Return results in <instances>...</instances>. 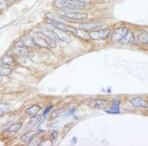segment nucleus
I'll return each mask as SVG.
<instances>
[{
  "label": "nucleus",
  "mask_w": 148,
  "mask_h": 146,
  "mask_svg": "<svg viewBox=\"0 0 148 146\" xmlns=\"http://www.w3.org/2000/svg\"><path fill=\"white\" fill-rule=\"evenodd\" d=\"M84 3L73 0H54V5L59 9L82 10L86 7Z\"/></svg>",
  "instance_id": "f257e3e1"
},
{
  "label": "nucleus",
  "mask_w": 148,
  "mask_h": 146,
  "mask_svg": "<svg viewBox=\"0 0 148 146\" xmlns=\"http://www.w3.org/2000/svg\"><path fill=\"white\" fill-rule=\"evenodd\" d=\"M110 29H105L98 31H93L89 33L91 39L96 40H103L108 38L111 33Z\"/></svg>",
  "instance_id": "f03ea898"
},
{
  "label": "nucleus",
  "mask_w": 148,
  "mask_h": 146,
  "mask_svg": "<svg viewBox=\"0 0 148 146\" xmlns=\"http://www.w3.org/2000/svg\"><path fill=\"white\" fill-rule=\"evenodd\" d=\"M59 15L62 17L72 19L73 20H85L88 18V14L85 13H76L70 12H61L59 13Z\"/></svg>",
  "instance_id": "7ed1b4c3"
},
{
  "label": "nucleus",
  "mask_w": 148,
  "mask_h": 146,
  "mask_svg": "<svg viewBox=\"0 0 148 146\" xmlns=\"http://www.w3.org/2000/svg\"><path fill=\"white\" fill-rule=\"evenodd\" d=\"M110 105V101L106 99H96L91 101L89 107L97 109H105Z\"/></svg>",
  "instance_id": "20e7f679"
},
{
  "label": "nucleus",
  "mask_w": 148,
  "mask_h": 146,
  "mask_svg": "<svg viewBox=\"0 0 148 146\" xmlns=\"http://www.w3.org/2000/svg\"><path fill=\"white\" fill-rule=\"evenodd\" d=\"M128 32V29L126 27L119 28L114 31L112 35L111 36V40L113 42L119 41Z\"/></svg>",
  "instance_id": "39448f33"
},
{
  "label": "nucleus",
  "mask_w": 148,
  "mask_h": 146,
  "mask_svg": "<svg viewBox=\"0 0 148 146\" xmlns=\"http://www.w3.org/2000/svg\"><path fill=\"white\" fill-rule=\"evenodd\" d=\"M46 22L54 26V27H56L57 29L63 31L65 32H72L73 30L74 29L73 27L67 25L66 24L62 23L59 21H57L56 20H53L51 19H47L46 21Z\"/></svg>",
  "instance_id": "423d86ee"
},
{
  "label": "nucleus",
  "mask_w": 148,
  "mask_h": 146,
  "mask_svg": "<svg viewBox=\"0 0 148 146\" xmlns=\"http://www.w3.org/2000/svg\"><path fill=\"white\" fill-rule=\"evenodd\" d=\"M104 23L101 21H95V22H88L82 23L79 25L80 28L84 30H93L102 27Z\"/></svg>",
  "instance_id": "0eeeda50"
},
{
  "label": "nucleus",
  "mask_w": 148,
  "mask_h": 146,
  "mask_svg": "<svg viewBox=\"0 0 148 146\" xmlns=\"http://www.w3.org/2000/svg\"><path fill=\"white\" fill-rule=\"evenodd\" d=\"M130 102L135 107L148 108V101L142 97H135L131 99Z\"/></svg>",
  "instance_id": "6e6552de"
},
{
  "label": "nucleus",
  "mask_w": 148,
  "mask_h": 146,
  "mask_svg": "<svg viewBox=\"0 0 148 146\" xmlns=\"http://www.w3.org/2000/svg\"><path fill=\"white\" fill-rule=\"evenodd\" d=\"M71 33H72L75 35H76L77 37L82 39L83 40H89L91 38L89 35V33L82 29H77L74 28Z\"/></svg>",
  "instance_id": "1a4fd4ad"
},
{
  "label": "nucleus",
  "mask_w": 148,
  "mask_h": 146,
  "mask_svg": "<svg viewBox=\"0 0 148 146\" xmlns=\"http://www.w3.org/2000/svg\"><path fill=\"white\" fill-rule=\"evenodd\" d=\"M120 101L118 99H113L111 109L106 110L105 112L111 114H118L120 113Z\"/></svg>",
  "instance_id": "9d476101"
},
{
  "label": "nucleus",
  "mask_w": 148,
  "mask_h": 146,
  "mask_svg": "<svg viewBox=\"0 0 148 146\" xmlns=\"http://www.w3.org/2000/svg\"><path fill=\"white\" fill-rule=\"evenodd\" d=\"M135 40L134 35L131 31L127 32V34L119 41L121 44H128L134 42Z\"/></svg>",
  "instance_id": "9b49d317"
},
{
  "label": "nucleus",
  "mask_w": 148,
  "mask_h": 146,
  "mask_svg": "<svg viewBox=\"0 0 148 146\" xmlns=\"http://www.w3.org/2000/svg\"><path fill=\"white\" fill-rule=\"evenodd\" d=\"M54 32L57 35L59 39H60L63 41L67 43H69L71 41V37L66 33V32L57 29L54 31Z\"/></svg>",
  "instance_id": "f8f14e48"
},
{
  "label": "nucleus",
  "mask_w": 148,
  "mask_h": 146,
  "mask_svg": "<svg viewBox=\"0 0 148 146\" xmlns=\"http://www.w3.org/2000/svg\"><path fill=\"white\" fill-rule=\"evenodd\" d=\"M40 34H42L43 35H45L46 37H48L49 39L54 41L59 39L57 35L54 32L49 29H43L40 32Z\"/></svg>",
  "instance_id": "ddd939ff"
},
{
  "label": "nucleus",
  "mask_w": 148,
  "mask_h": 146,
  "mask_svg": "<svg viewBox=\"0 0 148 146\" xmlns=\"http://www.w3.org/2000/svg\"><path fill=\"white\" fill-rule=\"evenodd\" d=\"M36 132L34 131H30L26 133L25 134L23 135L20 137V141L23 143H29L31 140L32 139L33 136L36 134Z\"/></svg>",
  "instance_id": "4468645a"
},
{
  "label": "nucleus",
  "mask_w": 148,
  "mask_h": 146,
  "mask_svg": "<svg viewBox=\"0 0 148 146\" xmlns=\"http://www.w3.org/2000/svg\"><path fill=\"white\" fill-rule=\"evenodd\" d=\"M33 40L35 44L38 46L42 48H48L49 47V42L47 40L40 37H35Z\"/></svg>",
  "instance_id": "2eb2a0df"
},
{
  "label": "nucleus",
  "mask_w": 148,
  "mask_h": 146,
  "mask_svg": "<svg viewBox=\"0 0 148 146\" xmlns=\"http://www.w3.org/2000/svg\"><path fill=\"white\" fill-rule=\"evenodd\" d=\"M40 106L36 105H34L31 106L30 107L26 109L25 113L27 114L30 115L32 116H35L38 113L39 111H40Z\"/></svg>",
  "instance_id": "dca6fc26"
},
{
  "label": "nucleus",
  "mask_w": 148,
  "mask_h": 146,
  "mask_svg": "<svg viewBox=\"0 0 148 146\" xmlns=\"http://www.w3.org/2000/svg\"><path fill=\"white\" fill-rule=\"evenodd\" d=\"M138 39L142 43L148 44V33L145 31H141L137 35Z\"/></svg>",
  "instance_id": "f3484780"
},
{
  "label": "nucleus",
  "mask_w": 148,
  "mask_h": 146,
  "mask_svg": "<svg viewBox=\"0 0 148 146\" xmlns=\"http://www.w3.org/2000/svg\"><path fill=\"white\" fill-rule=\"evenodd\" d=\"M14 54L17 56L24 55L28 53V50L26 47L24 46H16L13 50Z\"/></svg>",
  "instance_id": "a211bd4d"
},
{
  "label": "nucleus",
  "mask_w": 148,
  "mask_h": 146,
  "mask_svg": "<svg viewBox=\"0 0 148 146\" xmlns=\"http://www.w3.org/2000/svg\"><path fill=\"white\" fill-rule=\"evenodd\" d=\"M66 109L63 108L60 109H56L51 113V118H56L62 116L65 113Z\"/></svg>",
  "instance_id": "6ab92c4d"
},
{
  "label": "nucleus",
  "mask_w": 148,
  "mask_h": 146,
  "mask_svg": "<svg viewBox=\"0 0 148 146\" xmlns=\"http://www.w3.org/2000/svg\"><path fill=\"white\" fill-rule=\"evenodd\" d=\"M12 70L10 67H4L0 66V75L7 76L11 75Z\"/></svg>",
  "instance_id": "aec40b11"
},
{
  "label": "nucleus",
  "mask_w": 148,
  "mask_h": 146,
  "mask_svg": "<svg viewBox=\"0 0 148 146\" xmlns=\"http://www.w3.org/2000/svg\"><path fill=\"white\" fill-rule=\"evenodd\" d=\"M42 116L41 115H35L33 116L31 118L30 122L29 123V124H30V126H34V125H36L37 123H39V122H40L42 119Z\"/></svg>",
  "instance_id": "412c9836"
},
{
  "label": "nucleus",
  "mask_w": 148,
  "mask_h": 146,
  "mask_svg": "<svg viewBox=\"0 0 148 146\" xmlns=\"http://www.w3.org/2000/svg\"><path fill=\"white\" fill-rule=\"evenodd\" d=\"M22 126V123L21 122L13 124L9 127V128L8 129V131L10 132H16L20 129V128H21Z\"/></svg>",
  "instance_id": "4be33fe9"
},
{
  "label": "nucleus",
  "mask_w": 148,
  "mask_h": 146,
  "mask_svg": "<svg viewBox=\"0 0 148 146\" xmlns=\"http://www.w3.org/2000/svg\"><path fill=\"white\" fill-rule=\"evenodd\" d=\"M10 108V105L9 104L0 103V116L9 111Z\"/></svg>",
  "instance_id": "5701e85b"
},
{
  "label": "nucleus",
  "mask_w": 148,
  "mask_h": 146,
  "mask_svg": "<svg viewBox=\"0 0 148 146\" xmlns=\"http://www.w3.org/2000/svg\"><path fill=\"white\" fill-rule=\"evenodd\" d=\"M3 64L6 65H9V66H13L14 64V59L10 57V56H7L5 58H3Z\"/></svg>",
  "instance_id": "b1692460"
},
{
  "label": "nucleus",
  "mask_w": 148,
  "mask_h": 146,
  "mask_svg": "<svg viewBox=\"0 0 148 146\" xmlns=\"http://www.w3.org/2000/svg\"><path fill=\"white\" fill-rule=\"evenodd\" d=\"M74 126V124L72 123H69L68 124H66L62 129L61 133L63 134L66 135L69 132L70 130L72 128L73 126Z\"/></svg>",
  "instance_id": "393cba45"
},
{
  "label": "nucleus",
  "mask_w": 148,
  "mask_h": 146,
  "mask_svg": "<svg viewBox=\"0 0 148 146\" xmlns=\"http://www.w3.org/2000/svg\"><path fill=\"white\" fill-rule=\"evenodd\" d=\"M41 139L39 137H35L32 138L29 142V145L31 146H37L40 145L41 143Z\"/></svg>",
  "instance_id": "a878e982"
},
{
  "label": "nucleus",
  "mask_w": 148,
  "mask_h": 146,
  "mask_svg": "<svg viewBox=\"0 0 148 146\" xmlns=\"http://www.w3.org/2000/svg\"><path fill=\"white\" fill-rule=\"evenodd\" d=\"M22 42H23L24 44L25 47H32L35 44L33 39H31L28 38L23 40Z\"/></svg>",
  "instance_id": "bb28decb"
},
{
  "label": "nucleus",
  "mask_w": 148,
  "mask_h": 146,
  "mask_svg": "<svg viewBox=\"0 0 148 146\" xmlns=\"http://www.w3.org/2000/svg\"><path fill=\"white\" fill-rule=\"evenodd\" d=\"M6 0H0V9H3L7 6Z\"/></svg>",
  "instance_id": "cd10ccee"
},
{
  "label": "nucleus",
  "mask_w": 148,
  "mask_h": 146,
  "mask_svg": "<svg viewBox=\"0 0 148 146\" xmlns=\"http://www.w3.org/2000/svg\"><path fill=\"white\" fill-rule=\"evenodd\" d=\"M52 108H53V105H51V106H49L47 107L46 108L45 110H44V113H43V115L45 116V115H46L48 113H49L50 111H51V110L52 109Z\"/></svg>",
  "instance_id": "c85d7f7f"
},
{
  "label": "nucleus",
  "mask_w": 148,
  "mask_h": 146,
  "mask_svg": "<svg viewBox=\"0 0 148 146\" xmlns=\"http://www.w3.org/2000/svg\"><path fill=\"white\" fill-rule=\"evenodd\" d=\"M58 135V132L57 131H55L52 133V134H51V138L52 139L56 140L57 139V137Z\"/></svg>",
  "instance_id": "c756f323"
},
{
  "label": "nucleus",
  "mask_w": 148,
  "mask_h": 146,
  "mask_svg": "<svg viewBox=\"0 0 148 146\" xmlns=\"http://www.w3.org/2000/svg\"><path fill=\"white\" fill-rule=\"evenodd\" d=\"M77 138L76 137H74L73 138L72 140H71V143L73 144H76L77 142Z\"/></svg>",
  "instance_id": "7c9ffc66"
},
{
  "label": "nucleus",
  "mask_w": 148,
  "mask_h": 146,
  "mask_svg": "<svg viewBox=\"0 0 148 146\" xmlns=\"http://www.w3.org/2000/svg\"><path fill=\"white\" fill-rule=\"evenodd\" d=\"M73 1H77V2H83V3H87L89 1V0H73Z\"/></svg>",
  "instance_id": "2f4dec72"
},
{
  "label": "nucleus",
  "mask_w": 148,
  "mask_h": 146,
  "mask_svg": "<svg viewBox=\"0 0 148 146\" xmlns=\"http://www.w3.org/2000/svg\"><path fill=\"white\" fill-rule=\"evenodd\" d=\"M75 108H73V109H72L70 112V113H69V115H72V114H73L74 112H75Z\"/></svg>",
  "instance_id": "473e14b6"
}]
</instances>
